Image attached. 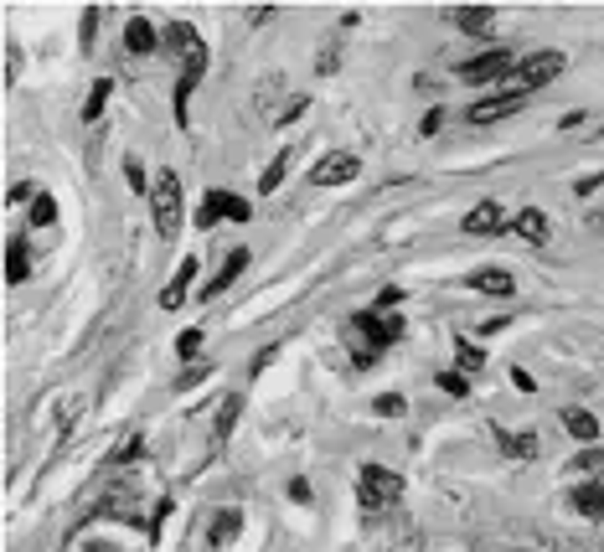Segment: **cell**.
<instances>
[{"label": "cell", "instance_id": "cell-35", "mask_svg": "<svg viewBox=\"0 0 604 552\" xmlns=\"http://www.w3.org/2000/svg\"><path fill=\"white\" fill-rule=\"evenodd\" d=\"M93 31H98V11H83V52L93 47Z\"/></svg>", "mask_w": 604, "mask_h": 552}, {"label": "cell", "instance_id": "cell-21", "mask_svg": "<svg viewBox=\"0 0 604 552\" xmlns=\"http://www.w3.org/2000/svg\"><path fill=\"white\" fill-rule=\"evenodd\" d=\"M454 362H460V372H481L485 367V351L476 346V341L454 336Z\"/></svg>", "mask_w": 604, "mask_h": 552}, {"label": "cell", "instance_id": "cell-37", "mask_svg": "<svg viewBox=\"0 0 604 552\" xmlns=\"http://www.w3.org/2000/svg\"><path fill=\"white\" fill-rule=\"evenodd\" d=\"M140 449H145V444H140V439H129V444H124L114 460H120V464H135V460H140Z\"/></svg>", "mask_w": 604, "mask_h": 552}, {"label": "cell", "instance_id": "cell-11", "mask_svg": "<svg viewBox=\"0 0 604 552\" xmlns=\"http://www.w3.org/2000/svg\"><path fill=\"white\" fill-rule=\"evenodd\" d=\"M470 289L485 295V300H512V295H516V279L507 274V269H476V274H470Z\"/></svg>", "mask_w": 604, "mask_h": 552}, {"label": "cell", "instance_id": "cell-27", "mask_svg": "<svg viewBox=\"0 0 604 552\" xmlns=\"http://www.w3.org/2000/svg\"><path fill=\"white\" fill-rule=\"evenodd\" d=\"M372 413L377 418H398V413H408V402H403V393H383V398H372Z\"/></svg>", "mask_w": 604, "mask_h": 552}, {"label": "cell", "instance_id": "cell-18", "mask_svg": "<svg viewBox=\"0 0 604 552\" xmlns=\"http://www.w3.org/2000/svg\"><path fill=\"white\" fill-rule=\"evenodd\" d=\"M238 526H243L238 511H217V517H212V526H207V542H212V548H228V542L238 537Z\"/></svg>", "mask_w": 604, "mask_h": 552}, {"label": "cell", "instance_id": "cell-5", "mask_svg": "<svg viewBox=\"0 0 604 552\" xmlns=\"http://www.w3.org/2000/svg\"><path fill=\"white\" fill-rule=\"evenodd\" d=\"M512 67H516L512 52H481V58L460 62V78H465V83H507Z\"/></svg>", "mask_w": 604, "mask_h": 552}, {"label": "cell", "instance_id": "cell-28", "mask_svg": "<svg viewBox=\"0 0 604 552\" xmlns=\"http://www.w3.org/2000/svg\"><path fill=\"white\" fill-rule=\"evenodd\" d=\"M31 222H36V227H52V222H58V202H52L47 191L31 202Z\"/></svg>", "mask_w": 604, "mask_h": 552}, {"label": "cell", "instance_id": "cell-6", "mask_svg": "<svg viewBox=\"0 0 604 552\" xmlns=\"http://www.w3.org/2000/svg\"><path fill=\"white\" fill-rule=\"evenodd\" d=\"M362 176V160L352 150H331L321 165H310V181L315 186H346V181H357Z\"/></svg>", "mask_w": 604, "mask_h": 552}, {"label": "cell", "instance_id": "cell-29", "mask_svg": "<svg viewBox=\"0 0 604 552\" xmlns=\"http://www.w3.org/2000/svg\"><path fill=\"white\" fill-rule=\"evenodd\" d=\"M393 305H403V289H398V284H383V295H377V305H372V315H388Z\"/></svg>", "mask_w": 604, "mask_h": 552}, {"label": "cell", "instance_id": "cell-19", "mask_svg": "<svg viewBox=\"0 0 604 552\" xmlns=\"http://www.w3.org/2000/svg\"><path fill=\"white\" fill-rule=\"evenodd\" d=\"M496 444H501V455H512V460H532V455H538V433H501L496 429Z\"/></svg>", "mask_w": 604, "mask_h": 552}, {"label": "cell", "instance_id": "cell-12", "mask_svg": "<svg viewBox=\"0 0 604 552\" xmlns=\"http://www.w3.org/2000/svg\"><path fill=\"white\" fill-rule=\"evenodd\" d=\"M191 284H197V258H182V269H176L171 284L160 289V310H182L186 295H191Z\"/></svg>", "mask_w": 604, "mask_h": 552}, {"label": "cell", "instance_id": "cell-16", "mask_svg": "<svg viewBox=\"0 0 604 552\" xmlns=\"http://www.w3.org/2000/svg\"><path fill=\"white\" fill-rule=\"evenodd\" d=\"M31 274V253H27V238H11L5 243V284H21Z\"/></svg>", "mask_w": 604, "mask_h": 552}, {"label": "cell", "instance_id": "cell-30", "mask_svg": "<svg viewBox=\"0 0 604 552\" xmlns=\"http://www.w3.org/2000/svg\"><path fill=\"white\" fill-rule=\"evenodd\" d=\"M439 387H445L450 398H465V393H470V382H465L460 372H439Z\"/></svg>", "mask_w": 604, "mask_h": 552}, {"label": "cell", "instance_id": "cell-13", "mask_svg": "<svg viewBox=\"0 0 604 552\" xmlns=\"http://www.w3.org/2000/svg\"><path fill=\"white\" fill-rule=\"evenodd\" d=\"M512 233H516V238H522V243L543 248V243H547V217L538 212V207H522V212L512 217Z\"/></svg>", "mask_w": 604, "mask_h": 552}, {"label": "cell", "instance_id": "cell-20", "mask_svg": "<svg viewBox=\"0 0 604 552\" xmlns=\"http://www.w3.org/2000/svg\"><path fill=\"white\" fill-rule=\"evenodd\" d=\"M450 21H454L460 31H470V36H481V31H491L496 11H485V5H481V11H450Z\"/></svg>", "mask_w": 604, "mask_h": 552}, {"label": "cell", "instance_id": "cell-33", "mask_svg": "<svg viewBox=\"0 0 604 552\" xmlns=\"http://www.w3.org/2000/svg\"><path fill=\"white\" fill-rule=\"evenodd\" d=\"M16 73H21V58H16V42H5V83H16Z\"/></svg>", "mask_w": 604, "mask_h": 552}, {"label": "cell", "instance_id": "cell-32", "mask_svg": "<svg viewBox=\"0 0 604 552\" xmlns=\"http://www.w3.org/2000/svg\"><path fill=\"white\" fill-rule=\"evenodd\" d=\"M578 464H584V470H600V464H604V449H600V444H584V449H578Z\"/></svg>", "mask_w": 604, "mask_h": 552}, {"label": "cell", "instance_id": "cell-14", "mask_svg": "<svg viewBox=\"0 0 604 552\" xmlns=\"http://www.w3.org/2000/svg\"><path fill=\"white\" fill-rule=\"evenodd\" d=\"M569 506H574L578 517H589V522H600L604 517V480H584L574 495H569Z\"/></svg>", "mask_w": 604, "mask_h": 552}, {"label": "cell", "instance_id": "cell-9", "mask_svg": "<svg viewBox=\"0 0 604 552\" xmlns=\"http://www.w3.org/2000/svg\"><path fill=\"white\" fill-rule=\"evenodd\" d=\"M243 269H248V248H233V253L222 258V269H217V274L207 279V289H197V295H202V300H217V295H228V289L238 284Z\"/></svg>", "mask_w": 604, "mask_h": 552}, {"label": "cell", "instance_id": "cell-4", "mask_svg": "<svg viewBox=\"0 0 604 552\" xmlns=\"http://www.w3.org/2000/svg\"><path fill=\"white\" fill-rule=\"evenodd\" d=\"M222 217L248 222V217H253V207H248L243 196H233V191H207V196H202V207H197V227H217Z\"/></svg>", "mask_w": 604, "mask_h": 552}, {"label": "cell", "instance_id": "cell-23", "mask_svg": "<svg viewBox=\"0 0 604 552\" xmlns=\"http://www.w3.org/2000/svg\"><path fill=\"white\" fill-rule=\"evenodd\" d=\"M238 413H243V398H233V393H228V398L217 402V439H228V433H233V424H238Z\"/></svg>", "mask_w": 604, "mask_h": 552}, {"label": "cell", "instance_id": "cell-3", "mask_svg": "<svg viewBox=\"0 0 604 552\" xmlns=\"http://www.w3.org/2000/svg\"><path fill=\"white\" fill-rule=\"evenodd\" d=\"M357 495H362L367 511H383L388 501H398V495H403V475H398V470H383V464H362Z\"/></svg>", "mask_w": 604, "mask_h": 552}, {"label": "cell", "instance_id": "cell-34", "mask_svg": "<svg viewBox=\"0 0 604 552\" xmlns=\"http://www.w3.org/2000/svg\"><path fill=\"white\" fill-rule=\"evenodd\" d=\"M197 382H207V367H191L186 377H176V393H186V387H197Z\"/></svg>", "mask_w": 604, "mask_h": 552}, {"label": "cell", "instance_id": "cell-10", "mask_svg": "<svg viewBox=\"0 0 604 552\" xmlns=\"http://www.w3.org/2000/svg\"><path fill=\"white\" fill-rule=\"evenodd\" d=\"M470 238H491V233H501L507 227V212H501V202H481V207H470L465 222H460Z\"/></svg>", "mask_w": 604, "mask_h": 552}, {"label": "cell", "instance_id": "cell-22", "mask_svg": "<svg viewBox=\"0 0 604 552\" xmlns=\"http://www.w3.org/2000/svg\"><path fill=\"white\" fill-rule=\"evenodd\" d=\"M197 42H202V36H197V27H186V21H176V27H166V47H171V52H191V47H197Z\"/></svg>", "mask_w": 604, "mask_h": 552}, {"label": "cell", "instance_id": "cell-25", "mask_svg": "<svg viewBox=\"0 0 604 552\" xmlns=\"http://www.w3.org/2000/svg\"><path fill=\"white\" fill-rule=\"evenodd\" d=\"M284 165H290V150H279V155H274V165L259 176V196H274V186L284 181Z\"/></svg>", "mask_w": 604, "mask_h": 552}, {"label": "cell", "instance_id": "cell-31", "mask_svg": "<svg viewBox=\"0 0 604 552\" xmlns=\"http://www.w3.org/2000/svg\"><path fill=\"white\" fill-rule=\"evenodd\" d=\"M176 351H182L186 362H191V356L202 351V331H182V336H176Z\"/></svg>", "mask_w": 604, "mask_h": 552}, {"label": "cell", "instance_id": "cell-8", "mask_svg": "<svg viewBox=\"0 0 604 552\" xmlns=\"http://www.w3.org/2000/svg\"><path fill=\"white\" fill-rule=\"evenodd\" d=\"M522 104H527V93H496V98H476V104L465 109V119H470V124L512 119V114H522Z\"/></svg>", "mask_w": 604, "mask_h": 552}, {"label": "cell", "instance_id": "cell-1", "mask_svg": "<svg viewBox=\"0 0 604 552\" xmlns=\"http://www.w3.org/2000/svg\"><path fill=\"white\" fill-rule=\"evenodd\" d=\"M182 181H176V171H160L151 181V212H155V233L160 238H176L182 233Z\"/></svg>", "mask_w": 604, "mask_h": 552}, {"label": "cell", "instance_id": "cell-38", "mask_svg": "<svg viewBox=\"0 0 604 552\" xmlns=\"http://www.w3.org/2000/svg\"><path fill=\"white\" fill-rule=\"evenodd\" d=\"M290 501H310V486H305L300 475H295V480H290Z\"/></svg>", "mask_w": 604, "mask_h": 552}, {"label": "cell", "instance_id": "cell-24", "mask_svg": "<svg viewBox=\"0 0 604 552\" xmlns=\"http://www.w3.org/2000/svg\"><path fill=\"white\" fill-rule=\"evenodd\" d=\"M109 93H114V83H109V78H98V83L89 88V104H83V119H98V114H104Z\"/></svg>", "mask_w": 604, "mask_h": 552}, {"label": "cell", "instance_id": "cell-17", "mask_svg": "<svg viewBox=\"0 0 604 552\" xmlns=\"http://www.w3.org/2000/svg\"><path fill=\"white\" fill-rule=\"evenodd\" d=\"M563 429L574 433L578 444H594V439H600V418L584 413V408H569V413H563Z\"/></svg>", "mask_w": 604, "mask_h": 552}, {"label": "cell", "instance_id": "cell-36", "mask_svg": "<svg viewBox=\"0 0 604 552\" xmlns=\"http://www.w3.org/2000/svg\"><path fill=\"white\" fill-rule=\"evenodd\" d=\"M439 124H445V109H429V114H423V134H439Z\"/></svg>", "mask_w": 604, "mask_h": 552}, {"label": "cell", "instance_id": "cell-15", "mask_svg": "<svg viewBox=\"0 0 604 552\" xmlns=\"http://www.w3.org/2000/svg\"><path fill=\"white\" fill-rule=\"evenodd\" d=\"M124 47H129L135 58H140V52H155V47H160V31H155L145 16H129V27H124Z\"/></svg>", "mask_w": 604, "mask_h": 552}, {"label": "cell", "instance_id": "cell-39", "mask_svg": "<svg viewBox=\"0 0 604 552\" xmlns=\"http://www.w3.org/2000/svg\"><path fill=\"white\" fill-rule=\"evenodd\" d=\"M42 191H31V186H11V202H36Z\"/></svg>", "mask_w": 604, "mask_h": 552}, {"label": "cell", "instance_id": "cell-26", "mask_svg": "<svg viewBox=\"0 0 604 552\" xmlns=\"http://www.w3.org/2000/svg\"><path fill=\"white\" fill-rule=\"evenodd\" d=\"M124 181H129V191H151V181H145V160L140 155H124Z\"/></svg>", "mask_w": 604, "mask_h": 552}, {"label": "cell", "instance_id": "cell-7", "mask_svg": "<svg viewBox=\"0 0 604 552\" xmlns=\"http://www.w3.org/2000/svg\"><path fill=\"white\" fill-rule=\"evenodd\" d=\"M357 331H362V341H367V356H377L383 346H393V341L403 336V320H393V315H372V310H362V315H357Z\"/></svg>", "mask_w": 604, "mask_h": 552}, {"label": "cell", "instance_id": "cell-2", "mask_svg": "<svg viewBox=\"0 0 604 552\" xmlns=\"http://www.w3.org/2000/svg\"><path fill=\"white\" fill-rule=\"evenodd\" d=\"M563 73V52H527V58H516L512 78H507V93H532L553 83Z\"/></svg>", "mask_w": 604, "mask_h": 552}]
</instances>
